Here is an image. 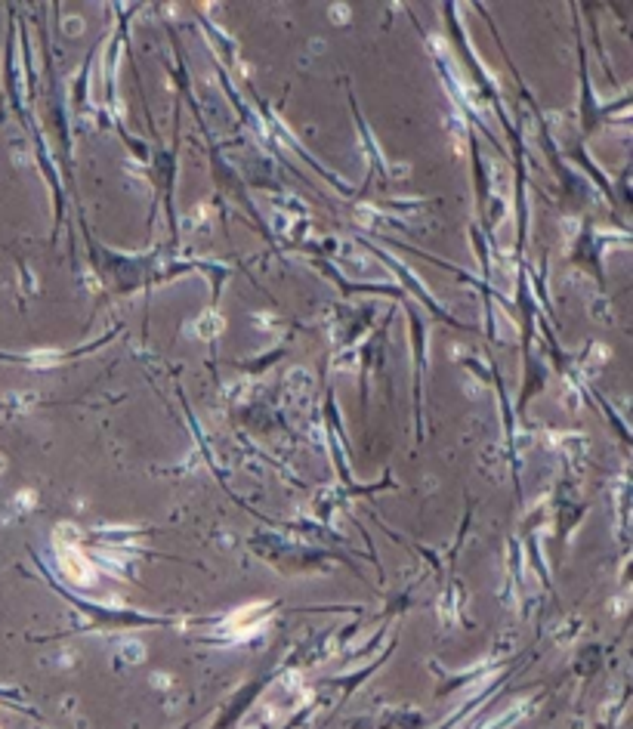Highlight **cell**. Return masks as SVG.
I'll return each instance as SVG.
<instances>
[{"label": "cell", "instance_id": "obj_1", "mask_svg": "<svg viewBox=\"0 0 633 729\" xmlns=\"http://www.w3.org/2000/svg\"><path fill=\"white\" fill-rule=\"evenodd\" d=\"M59 563H62V572L69 575V582L93 584V566L80 557L75 547H59Z\"/></svg>", "mask_w": 633, "mask_h": 729}]
</instances>
